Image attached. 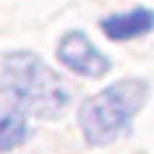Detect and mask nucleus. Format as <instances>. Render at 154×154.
<instances>
[{"label":"nucleus","mask_w":154,"mask_h":154,"mask_svg":"<svg viewBox=\"0 0 154 154\" xmlns=\"http://www.w3.org/2000/svg\"><path fill=\"white\" fill-rule=\"evenodd\" d=\"M29 138V120L16 107H0V154L13 152Z\"/></svg>","instance_id":"nucleus-5"},{"label":"nucleus","mask_w":154,"mask_h":154,"mask_svg":"<svg viewBox=\"0 0 154 154\" xmlns=\"http://www.w3.org/2000/svg\"><path fill=\"white\" fill-rule=\"evenodd\" d=\"M57 60L76 76L84 79H105L112 71V60L86 37L81 29L65 32L57 42Z\"/></svg>","instance_id":"nucleus-3"},{"label":"nucleus","mask_w":154,"mask_h":154,"mask_svg":"<svg viewBox=\"0 0 154 154\" xmlns=\"http://www.w3.org/2000/svg\"><path fill=\"white\" fill-rule=\"evenodd\" d=\"M0 91L18 112L42 120H57L71 107V89L45 60L32 50H13L0 63Z\"/></svg>","instance_id":"nucleus-1"},{"label":"nucleus","mask_w":154,"mask_h":154,"mask_svg":"<svg viewBox=\"0 0 154 154\" xmlns=\"http://www.w3.org/2000/svg\"><path fill=\"white\" fill-rule=\"evenodd\" d=\"M152 86L144 79H120L105 86L79 107V128L89 146H107L125 136L131 123L149 102Z\"/></svg>","instance_id":"nucleus-2"},{"label":"nucleus","mask_w":154,"mask_h":154,"mask_svg":"<svg viewBox=\"0 0 154 154\" xmlns=\"http://www.w3.org/2000/svg\"><path fill=\"white\" fill-rule=\"evenodd\" d=\"M99 29L107 39L112 42H128V39H138L154 29V11L138 5L133 11L125 13H115V16H105L99 21Z\"/></svg>","instance_id":"nucleus-4"}]
</instances>
